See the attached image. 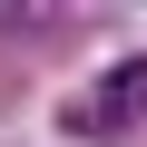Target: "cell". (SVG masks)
Segmentation results:
<instances>
[{
  "label": "cell",
  "mask_w": 147,
  "mask_h": 147,
  "mask_svg": "<svg viewBox=\"0 0 147 147\" xmlns=\"http://www.w3.org/2000/svg\"><path fill=\"white\" fill-rule=\"evenodd\" d=\"M137 108H147V59H127V69H108V88H98V98L79 108V127H127Z\"/></svg>",
  "instance_id": "6da1fadb"
}]
</instances>
